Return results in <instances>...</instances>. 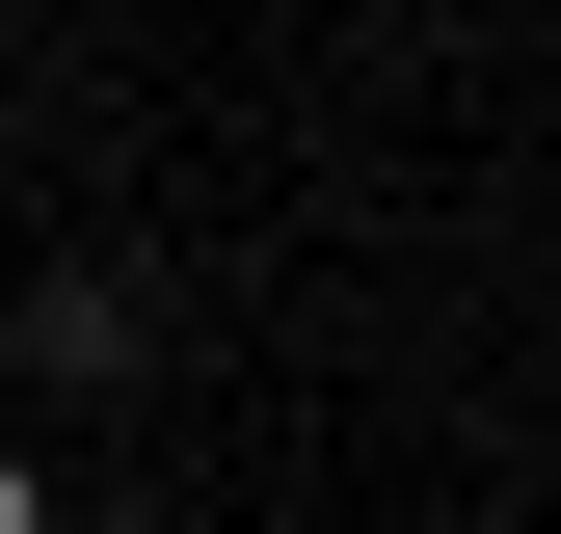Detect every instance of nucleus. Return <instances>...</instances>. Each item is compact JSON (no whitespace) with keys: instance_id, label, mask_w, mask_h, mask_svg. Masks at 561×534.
Segmentation results:
<instances>
[{"instance_id":"f257e3e1","label":"nucleus","mask_w":561,"mask_h":534,"mask_svg":"<svg viewBox=\"0 0 561 534\" xmlns=\"http://www.w3.org/2000/svg\"><path fill=\"white\" fill-rule=\"evenodd\" d=\"M0 534H27V454H0Z\"/></svg>"}]
</instances>
